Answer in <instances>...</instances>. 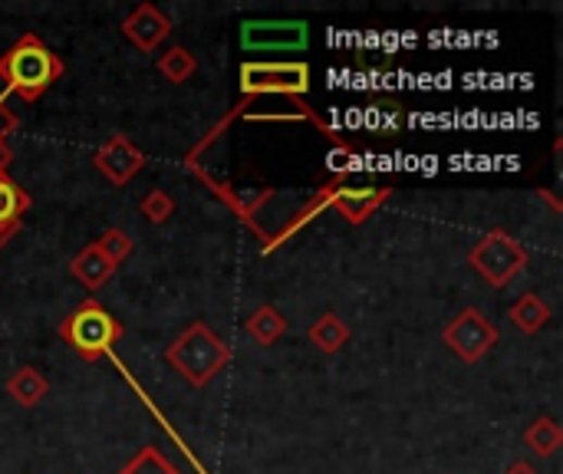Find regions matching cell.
I'll list each match as a JSON object with an SVG mask.
<instances>
[{
  "mask_svg": "<svg viewBox=\"0 0 563 474\" xmlns=\"http://www.w3.org/2000/svg\"><path fill=\"white\" fill-rule=\"evenodd\" d=\"M139 208H142V214H146L152 224H165V221L175 214V201H172V195H168V191H162V188L146 191V195H142V201H139Z\"/></svg>",
  "mask_w": 563,
  "mask_h": 474,
  "instance_id": "44dd1931",
  "label": "cell"
},
{
  "mask_svg": "<svg viewBox=\"0 0 563 474\" xmlns=\"http://www.w3.org/2000/svg\"><path fill=\"white\" fill-rule=\"evenodd\" d=\"M310 27L303 21H248L241 27V47L251 53H297L306 50Z\"/></svg>",
  "mask_w": 563,
  "mask_h": 474,
  "instance_id": "52a82bcc",
  "label": "cell"
},
{
  "mask_svg": "<svg viewBox=\"0 0 563 474\" xmlns=\"http://www.w3.org/2000/svg\"><path fill=\"white\" fill-rule=\"evenodd\" d=\"M195 70H198V60H195V53H191L188 47H168V50L159 57V73H162L168 83H175V86L188 83V79L195 76Z\"/></svg>",
  "mask_w": 563,
  "mask_h": 474,
  "instance_id": "d6986e66",
  "label": "cell"
},
{
  "mask_svg": "<svg viewBox=\"0 0 563 474\" xmlns=\"http://www.w3.org/2000/svg\"><path fill=\"white\" fill-rule=\"evenodd\" d=\"M498 339H501L498 326L478 307L459 310L452 320L445 323V329H441V342L452 349L462 363H468V366H475L478 360H485V356L498 346Z\"/></svg>",
  "mask_w": 563,
  "mask_h": 474,
  "instance_id": "8992f818",
  "label": "cell"
},
{
  "mask_svg": "<svg viewBox=\"0 0 563 474\" xmlns=\"http://www.w3.org/2000/svg\"><path fill=\"white\" fill-rule=\"evenodd\" d=\"M8 92H0V142H8L17 129H21V118H17V112L8 105Z\"/></svg>",
  "mask_w": 563,
  "mask_h": 474,
  "instance_id": "603a6c76",
  "label": "cell"
},
{
  "mask_svg": "<svg viewBox=\"0 0 563 474\" xmlns=\"http://www.w3.org/2000/svg\"><path fill=\"white\" fill-rule=\"evenodd\" d=\"M92 165L96 172L116 188H126L142 169H146V152L123 133L109 136L96 152H92Z\"/></svg>",
  "mask_w": 563,
  "mask_h": 474,
  "instance_id": "ba28073f",
  "label": "cell"
},
{
  "mask_svg": "<svg viewBox=\"0 0 563 474\" xmlns=\"http://www.w3.org/2000/svg\"><path fill=\"white\" fill-rule=\"evenodd\" d=\"M47 392H50V383H47V376H43L40 370H34V366H21V370L8 379V396H11L14 402H21L24 409L40 406V402L47 399Z\"/></svg>",
  "mask_w": 563,
  "mask_h": 474,
  "instance_id": "5bb4252c",
  "label": "cell"
},
{
  "mask_svg": "<svg viewBox=\"0 0 563 474\" xmlns=\"http://www.w3.org/2000/svg\"><path fill=\"white\" fill-rule=\"evenodd\" d=\"M245 329H248V336H251L258 346H274V342H280L284 333H287V316H284L277 307L264 303V307H258V310L248 316Z\"/></svg>",
  "mask_w": 563,
  "mask_h": 474,
  "instance_id": "2e32d148",
  "label": "cell"
},
{
  "mask_svg": "<svg viewBox=\"0 0 563 474\" xmlns=\"http://www.w3.org/2000/svg\"><path fill=\"white\" fill-rule=\"evenodd\" d=\"M232 360H235L232 346L224 342L204 320H195L165 349V363L195 389H204L217 373L232 366Z\"/></svg>",
  "mask_w": 563,
  "mask_h": 474,
  "instance_id": "7a4b0ae2",
  "label": "cell"
},
{
  "mask_svg": "<svg viewBox=\"0 0 563 474\" xmlns=\"http://www.w3.org/2000/svg\"><path fill=\"white\" fill-rule=\"evenodd\" d=\"M112 264H123V261H129L133 258V251H136V245H133V237L123 230V227H109L102 237H99V241H92Z\"/></svg>",
  "mask_w": 563,
  "mask_h": 474,
  "instance_id": "ffe728a7",
  "label": "cell"
},
{
  "mask_svg": "<svg viewBox=\"0 0 563 474\" xmlns=\"http://www.w3.org/2000/svg\"><path fill=\"white\" fill-rule=\"evenodd\" d=\"M504 474H537V471H534V467H530L527 461H514V464H511V467H508Z\"/></svg>",
  "mask_w": 563,
  "mask_h": 474,
  "instance_id": "d4e9b609",
  "label": "cell"
},
{
  "mask_svg": "<svg viewBox=\"0 0 563 474\" xmlns=\"http://www.w3.org/2000/svg\"><path fill=\"white\" fill-rule=\"evenodd\" d=\"M11 165H14V149L11 142H0V175H8Z\"/></svg>",
  "mask_w": 563,
  "mask_h": 474,
  "instance_id": "cb8c5ba5",
  "label": "cell"
},
{
  "mask_svg": "<svg viewBox=\"0 0 563 474\" xmlns=\"http://www.w3.org/2000/svg\"><path fill=\"white\" fill-rule=\"evenodd\" d=\"M116 474H185V471L175 461H168L165 451H159L155 445H146Z\"/></svg>",
  "mask_w": 563,
  "mask_h": 474,
  "instance_id": "ac0fdd59",
  "label": "cell"
},
{
  "mask_svg": "<svg viewBox=\"0 0 563 474\" xmlns=\"http://www.w3.org/2000/svg\"><path fill=\"white\" fill-rule=\"evenodd\" d=\"M508 316H511V323H514L521 333L534 336L537 329H543V326L550 323L553 310H550L537 294H521V297L508 307Z\"/></svg>",
  "mask_w": 563,
  "mask_h": 474,
  "instance_id": "9a60e30c",
  "label": "cell"
},
{
  "mask_svg": "<svg viewBox=\"0 0 563 474\" xmlns=\"http://www.w3.org/2000/svg\"><path fill=\"white\" fill-rule=\"evenodd\" d=\"M241 99L261 96H284V99H306L313 79L310 63L303 60H245L238 70Z\"/></svg>",
  "mask_w": 563,
  "mask_h": 474,
  "instance_id": "277c9868",
  "label": "cell"
},
{
  "mask_svg": "<svg viewBox=\"0 0 563 474\" xmlns=\"http://www.w3.org/2000/svg\"><path fill=\"white\" fill-rule=\"evenodd\" d=\"M524 445H527L530 451H537L540 458H553L556 448L563 445V428H560V422L550 419V415L534 419V422L524 428Z\"/></svg>",
  "mask_w": 563,
  "mask_h": 474,
  "instance_id": "e0dca14e",
  "label": "cell"
},
{
  "mask_svg": "<svg viewBox=\"0 0 563 474\" xmlns=\"http://www.w3.org/2000/svg\"><path fill=\"white\" fill-rule=\"evenodd\" d=\"M306 339H310V342H313L320 352L336 356V352H340V349L350 342V326L343 323V316H336V313H323V316H316V320L310 323Z\"/></svg>",
  "mask_w": 563,
  "mask_h": 474,
  "instance_id": "4fadbf2b",
  "label": "cell"
},
{
  "mask_svg": "<svg viewBox=\"0 0 563 474\" xmlns=\"http://www.w3.org/2000/svg\"><path fill=\"white\" fill-rule=\"evenodd\" d=\"M70 274H73L86 290H99L112 274H116V264H112L96 245H86V248L70 261Z\"/></svg>",
  "mask_w": 563,
  "mask_h": 474,
  "instance_id": "7c38bea8",
  "label": "cell"
},
{
  "mask_svg": "<svg viewBox=\"0 0 563 474\" xmlns=\"http://www.w3.org/2000/svg\"><path fill=\"white\" fill-rule=\"evenodd\" d=\"M66 63L53 53L37 34H24L0 53V83L4 92L21 96L24 102H37L57 79H63Z\"/></svg>",
  "mask_w": 563,
  "mask_h": 474,
  "instance_id": "6da1fadb",
  "label": "cell"
},
{
  "mask_svg": "<svg viewBox=\"0 0 563 474\" xmlns=\"http://www.w3.org/2000/svg\"><path fill=\"white\" fill-rule=\"evenodd\" d=\"M120 30H123V37H126L136 50L155 53V50L168 40V34H172L175 27H172V17L162 14L155 4H139V8H133V11L126 14V21H123Z\"/></svg>",
  "mask_w": 563,
  "mask_h": 474,
  "instance_id": "30bf717a",
  "label": "cell"
},
{
  "mask_svg": "<svg viewBox=\"0 0 563 474\" xmlns=\"http://www.w3.org/2000/svg\"><path fill=\"white\" fill-rule=\"evenodd\" d=\"M329 208L340 211L343 221L350 224H366L392 195L389 185L373 188V185H347V178H329Z\"/></svg>",
  "mask_w": 563,
  "mask_h": 474,
  "instance_id": "9c48e42d",
  "label": "cell"
},
{
  "mask_svg": "<svg viewBox=\"0 0 563 474\" xmlns=\"http://www.w3.org/2000/svg\"><path fill=\"white\" fill-rule=\"evenodd\" d=\"M27 211H30V191L21 188L11 175H0V248H8L11 237H17Z\"/></svg>",
  "mask_w": 563,
  "mask_h": 474,
  "instance_id": "8fae6325",
  "label": "cell"
},
{
  "mask_svg": "<svg viewBox=\"0 0 563 474\" xmlns=\"http://www.w3.org/2000/svg\"><path fill=\"white\" fill-rule=\"evenodd\" d=\"M527 248L517 241V237L504 227H491L481 241L468 251V264L472 271L491 284L495 290H504L511 280H517L527 271Z\"/></svg>",
  "mask_w": 563,
  "mask_h": 474,
  "instance_id": "5b68a950",
  "label": "cell"
},
{
  "mask_svg": "<svg viewBox=\"0 0 563 474\" xmlns=\"http://www.w3.org/2000/svg\"><path fill=\"white\" fill-rule=\"evenodd\" d=\"M123 323L112 316L99 300H83L70 316L60 323L63 342H70L86 363H99L109 352H116V342L123 339Z\"/></svg>",
  "mask_w": 563,
  "mask_h": 474,
  "instance_id": "3957f363",
  "label": "cell"
},
{
  "mask_svg": "<svg viewBox=\"0 0 563 474\" xmlns=\"http://www.w3.org/2000/svg\"><path fill=\"white\" fill-rule=\"evenodd\" d=\"M326 169L333 172V178H347L356 169V146L347 149H329L326 155Z\"/></svg>",
  "mask_w": 563,
  "mask_h": 474,
  "instance_id": "7402d4cb",
  "label": "cell"
}]
</instances>
